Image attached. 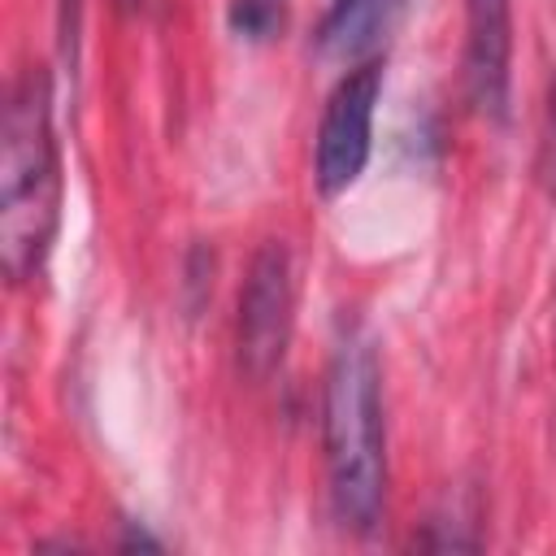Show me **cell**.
<instances>
[{"mask_svg":"<svg viewBox=\"0 0 556 556\" xmlns=\"http://www.w3.org/2000/svg\"><path fill=\"white\" fill-rule=\"evenodd\" d=\"M465 96L478 117H508L513 87V0H465Z\"/></svg>","mask_w":556,"mask_h":556,"instance_id":"5","label":"cell"},{"mask_svg":"<svg viewBox=\"0 0 556 556\" xmlns=\"http://www.w3.org/2000/svg\"><path fill=\"white\" fill-rule=\"evenodd\" d=\"M287 0H230V26L243 39H269L282 26Z\"/></svg>","mask_w":556,"mask_h":556,"instance_id":"7","label":"cell"},{"mask_svg":"<svg viewBox=\"0 0 556 556\" xmlns=\"http://www.w3.org/2000/svg\"><path fill=\"white\" fill-rule=\"evenodd\" d=\"M291 317H295V274L291 252L269 239L243 278L239 291V321H235V348L248 378H269L291 343Z\"/></svg>","mask_w":556,"mask_h":556,"instance_id":"4","label":"cell"},{"mask_svg":"<svg viewBox=\"0 0 556 556\" xmlns=\"http://www.w3.org/2000/svg\"><path fill=\"white\" fill-rule=\"evenodd\" d=\"M321 447L330 508L343 530L369 534L387 508V421L374 339L343 326L321 382Z\"/></svg>","mask_w":556,"mask_h":556,"instance_id":"1","label":"cell"},{"mask_svg":"<svg viewBox=\"0 0 556 556\" xmlns=\"http://www.w3.org/2000/svg\"><path fill=\"white\" fill-rule=\"evenodd\" d=\"M539 182L547 195H556V74H552V91L543 109V130H539Z\"/></svg>","mask_w":556,"mask_h":556,"instance_id":"8","label":"cell"},{"mask_svg":"<svg viewBox=\"0 0 556 556\" xmlns=\"http://www.w3.org/2000/svg\"><path fill=\"white\" fill-rule=\"evenodd\" d=\"M408 0H330L321 26H317V52L330 61H369L378 56V43L395 26Z\"/></svg>","mask_w":556,"mask_h":556,"instance_id":"6","label":"cell"},{"mask_svg":"<svg viewBox=\"0 0 556 556\" xmlns=\"http://www.w3.org/2000/svg\"><path fill=\"white\" fill-rule=\"evenodd\" d=\"M61 222V148L52 130V87L43 70L17 74L0 126V261L13 282H30Z\"/></svg>","mask_w":556,"mask_h":556,"instance_id":"2","label":"cell"},{"mask_svg":"<svg viewBox=\"0 0 556 556\" xmlns=\"http://www.w3.org/2000/svg\"><path fill=\"white\" fill-rule=\"evenodd\" d=\"M378 91H382V61L369 56L356 61L326 96L317 122V148H313V182L321 195H339L365 174L374 148Z\"/></svg>","mask_w":556,"mask_h":556,"instance_id":"3","label":"cell"}]
</instances>
